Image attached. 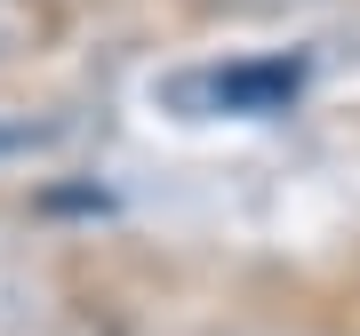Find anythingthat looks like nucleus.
Segmentation results:
<instances>
[{
  "instance_id": "1",
  "label": "nucleus",
  "mask_w": 360,
  "mask_h": 336,
  "mask_svg": "<svg viewBox=\"0 0 360 336\" xmlns=\"http://www.w3.org/2000/svg\"><path fill=\"white\" fill-rule=\"evenodd\" d=\"M296 89H304V56H248V65H224V72H193V80H176V104L264 120V112H288Z\"/></svg>"
}]
</instances>
